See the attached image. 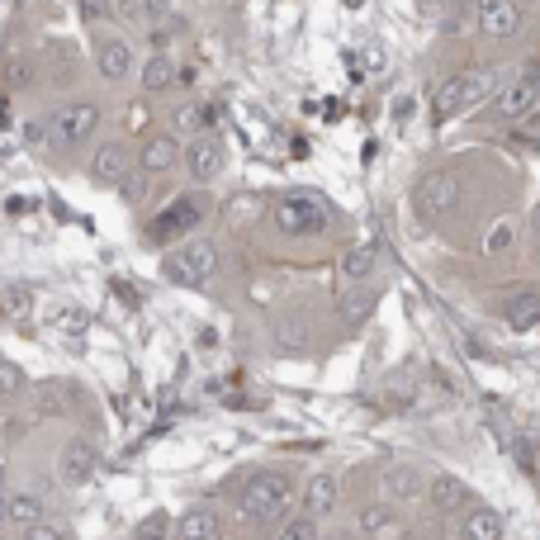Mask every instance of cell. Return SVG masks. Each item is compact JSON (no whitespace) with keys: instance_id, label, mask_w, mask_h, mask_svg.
<instances>
[{"instance_id":"obj_9","label":"cell","mask_w":540,"mask_h":540,"mask_svg":"<svg viewBox=\"0 0 540 540\" xmlns=\"http://www.w3.org/2000/svg\"><path fill=\"white\" fill-rule=\"evenodd\" d=\"M180 166H185V176L195 180V185H214V180L228 171V147L218 143L214 133L190 138V143H185V152H180Z\"/></svg>"},{"instance_id":"obj_19","label":"cell","mask_w":540,"mask_h":540,"mask_svg":"<svg viewBox=\"0 0 540 540\" xmlns=\"http://www.w3.org/2000/svg\"><path fill=\"white\" fill-rule=\"evenodd\" d=\"M337 474H313L304 488V512L308 517H332L337 512Z\"/></svg>"},{"instance_id":"obj_5","label":"cell","mask_w":540,"mask_h":540,"mask_svg":"<svg viewBox=\"0 0 540 540\" xmlns=\"http://www.w3.org/2000/svg\"><path fill=\"white\" fill-rule=\"evenodd\" d=\"M408 204H413L417 223H441L460 204V180L450 176V171H427V176H417Z\"/></svg>"},{"instance_id":"obj_15","label":"cell","mask_w":540,"mask_h":540,"mask_svg":"<svg viewBox=\"0 0 540 540\" xmlns=\"http://www.w3.org/2000/svg\"><path fill=\"white\" fill-rule=\"evenodd\" d=\"M517 237H522V223L517 218H493L484 233H479V256L484 261H503V256L517 252Z\"/></svg>"},{"instance_id":"obj_27","label":"cell","mask_w":540,"mask_h":540,"mask_svg":"<svg viewBox=\"0 0 540 540\" xmlns=\"http://www.w3.org/2000/svg\"><path fill=\"white\" fill-rule=\"evenodd\" d=\"M76 19L86 29H109L114 24V0H76Z\"/></svg>"},{"instance_id":"obj_3","label":"cell","mask_w":540,"mask_h":540,"mask_svg":"<svg viewBox=\"0 0 540 540\" xmlns=\"http://www.w3.org/2000/svg\"><path fill=\"white\" fill-rule=\"evenodd\" d=\"M100 124H105V109L95 105V100H67V105H57L53 114H48L43 128H48V143H53L57 152H72V147L95 143Z\"/></svg>"},{"instance_id":"obj_29","label":"cell","mask_w":540,"mask_h":540,"mask_svg":"<svg viewBox=\"0 0 540 540\" xmlns=\"http://www.w3.org/2000/svg\"><path fill=\"white\" fill-rule=\"evenodd\" d=\"M24 540H72V531L62 522H34V526H24Z\"/></svg>"},{"instance_id":"obj_17","label":"cell","mask_w":540,"mask_h":540,"mask_svg":"<svg viewBox=\"0 0 540 540\" xmlns=\"http://www.w3.org/2000/svg\"><path fill=\"white\" fill-rule=\"evenodd\" d=\"M195 223H199V204H195V195H185V199H176L171 209H162V214H157V228H152V242H171V237L190 233Z\"/></svg>"},{"instance_id":"obj_16","label":"cell","mask_w":540,"mask_h":540,"mask_svg":"<svg viewBox=\"0 0 540 540\" xmlns=\"http://www.w3.org/2000/svg\"><path fill=\"white\" fill-rule=\"evenodd\" d=\"M214 124H218V109L214 105H195V100H185L180 109H171V133L176 138H204V133H214Z\"/></svg>"},{"instance_id":"obj_32","label":"cell","mask_w":540,"mask_h":540,"mask_svg":"<svg viewBox=\"0 0 540 540\" xmlns=\"http://www.w3.org/2000/svg\"><path fill=\"white\" fill-rule=\"evenodd\" d=\"M370 313V299L365 294H346L342 299V318H365Z\"/></svg>"},{"instance_id":"obj_25","label":"cell","mask_w":540,"mask_h":540,"mask_svg":"<svg viewBox=\"0 0 540 540\" xmlns=\"http://www.w3.org/2000/svg\"><path fill=\"white\" fill-rule=\"evenodd\" d=\"M360 531H365V536H375V540L394 536V531H398L394 507H384V503H375V507H360Z\"/></svg>"},{"instance_id":"obj_11","label":"cell","mask_w":540,"mask_h":540,"mask_svg":"<svg viewBox=\"0 0 540 540\" xmlns=\"http://www.w3.org/2000/svg\"><path fill=\"white\" fill-rule=\"evenodd\" d=\"M275 228L285 237H304V233H323L327 228V209L308 195H285L275 204Z\"/></svg>"},{"instance_id":"obj_20","label":"cell","mask_w":540,"mask_h":540,"mask_svg":"<svg viewBox=\"0 0 540 540\" xmlns=\"http://www.w3.org/2000/svg\"><path fill=\"white\" fill-rule=\"evenodd\" d=\"M503 318L512 332H531L540 327V289H522V294H512L503 304Z\"/></svg>"},{"instance_id":"obj_24","label":"cell","mask_w":540,"mask_h":540,"mask_svg":"<svg viewBox=\"0 0 540 540\" xmlns=\"http://www.w3.org/2000/svg\"><path fill=\"white\" fill-rule=\"evenodd\" d=\"M375 275V247H351V252L342 256V285H365Z\"/></svg>"},{"instance_id":"obj_22","label":"cell","mask_w":540,"mask_h":540,"mask_svg":"<svg viewBox=\"0 0 540 540\" xmlns=\"http://www.w3.org/2000/svg\"><path fill=\"white\" fill-rule=\"evenodd\" d=\"M176 531H180V540H214L223 531V522H218L214 507H190V512H180Z\"/></svg>"},{"instance_id":"obj_26","label":"cell","mask_w":540,"mask_h":540,"mask_svg":"<svg viewBox=\"0 0 540 540\" xmlns=\"http://www.w3.org/2000/svg\"><path fill=\"white\" fill-rule=\"evenodd\" d=\"M5 512H10V526L43 522V503H38L34 493H5Z\"/></svg>"},{"instance_id":"obj_2","label":"cell","mask_w":540,"mask_h":540,"mask_svg":"<svg viewBox=\"0 0 540 540\" xmlns=\"http://www.w3.org/2000/svg\"><path fill=\"white\" fill-rule=\"evenodd\" d=\"M289 503H294V484H289V474H256L247 493H242V522L261 526H285L289 517Z\"/></svg>"},{"instance_id":"obj_6","label":"cell","mask_w":540,"mask_h":540,"mask_svg":"<svg viewBox=\"0 0 540 540\" xmlns=\"http://www.w3.org/2000/svg\"><path fill=\"white\" fill-rule=\"evenodd\" d=\"M488 105H493V114H498L503 124H517V119H526V114L540 105V62H526V67L512 76V81H503V86H498V95H493Z\"/></svg>"},{"instance_id":"obj_4","label":"cell","mask_w":540,"mask_h":540,"mask_svg":"<svg viewBox=\"0 0 540 540\" xmlns=\"http://www.w3.org/2000/svg\"><path fill=\"white\" fill-rule=\"evenodd\" d=\"M214 275H218V247L204 242V237H190L185 247H176V252L166 256V280H176L185 289L209 285Z\"/></svg>"},{"instance_id":"obj_14","label":"cell","mask_w":540,"mask_h":540,"mask_svg":"<svg viewBox=\"0 0 540 540\" xmlns=\"http://www.w3.org/2000/svg\"><path fill=\"white\" fill-rule=\"evenodd\" d=\"M379 493H384V503L389 507H408V503H422L427 498V484H422V474L417 469H384V479H379Z\"/></svg>"},{"instance_id":"obj_13","label":"cell","mask_w":540,"mask_h":540,"mask_svg":"<svg viewBox=\"0 0 540 540\" xmlns=\"http://www.w3.org/2000/svg\"><path fill=\"white\" fill-rule=\"evenodd\" d=\"M95 465H100V450L90 446V441H81V436H72L67 446H62V455H57V474H62V484L81 488L95 474Z\"/></svg>"},{"instance_id":"obj_30","label":"cell","mask_w":540,"mask_h":540,"mask_svg":"<svg viewBox=\"0 0 540 540\" xmlns=\"http://www.w3.org/2000/svg\"><path fill=\"white\" fill-rule=\"evenodd\" d=\"M62 413H67V398L57 394V389L38 394V417H62Z\"/></svg>"},{"instance_id":"obj_36","label":"cell","mask_w":540,"mask_h":540,"mask_svg":"<svg viewBox=\"0 0 540 540\" xmlns=\"http://www.w3.org/2000/svg\"><path fill=\"white\" fill-rule=\"evenodd\" d=\"M0 526H10V512H5V493H0Z\"/></svg>"},{"instance_id":"obj_18","label":"cell","mask_w":540,"mask_h":540,"mask_svg":"<svg viewBox=\"0 0 540 540\" xmlns=\"http://www.w3.org/2000/svg\"><path fill=\"white\" fill-rule=\"evenodd\" d=\"M176 72H180V67L166 53H152V57L138 62V76H133V81L143 86V95H166V90L176 86Z\"/></svg>"},{"instance_id":"obj_34","label":"cell","mask_w":540,"mask_h":540,"mask_svg":"<svg viewBox=\"0 0 540 540\" xmlns=\"http://www.w3.org/2000/svg\"><path fill=\"white\" fill-rule=\"evenodd\" d=\"M0 389H10V394H19V389H24V375H19L15 365H0Z\"/></svg>"},{"instance_id":"obj_23","label":"cell","mask_w":540,"mask_h":540,"mask_svg":"<svg viewBox=\"0 0 540 540\" xmlns=\"http://www.w3.org/2000/svg\"><path fill=\"white\" fill-rule=\"evenodd\" d=\"M465 540H503V517L493 507H469L465 512Z\"/></svg>"},{"instance_id":"obj_12","label":"cell","mask_w":540,"mask_h":540,"mask_svg":"<svg viewBox=\"0 0 540 540\" xmlns=\"http://www.w3.org/2000/svg\"><path fill=\"white\" fill-rule=\"evenodd\" d=\"M180 138L176 133H152L143 147H133V157H138V176H166V171H176L180 166Z\"/></svg>"},{"instance_id":"obj_33","label":"cell","mask_w":540,"mask_h":540,"mask_svg":"<svg viewBox=\"0 0 540 540\" xmlns=\"http://www.w3.org/2000/svg\"><path fill=\"white\" fill-rule=\"evenodd\" d=\"M138 10H143V15L152 19V24H157V19L171 15V0H138Z\"/></svg>"},{"instance_id":"obj_28","label":"cell","mask_w":540,"mask_h":540,"mask_svg":"<svg viewBox=\"0 0 540 540\" xmlns=\"http://www.w3.org/2000/svg\"><path fill=\"white\" fill-rule=\"evenodd\" d=\"M280 540H318V517H294V522L280 526Z\"/></svg>"},{"instance_id":"obj_1","label":"cell","mask_w":540,"mask_h":540,"mask_svg":"<svg viewBox=\"0 0 540 540\" xmlns=\"http://www.w3.org/2000/svg\"><path fill=\"white\" fill-rule=\"evenodd\" d=\"M498 72L493 67H469V72H455L441 81V90H436V119H460V114H474L479 105H488L493 95H498Z\"/></svg>"},{"instance_id":"obj_21","label":"cell","mask_w":540,"mask_h":540,"mask_svg":"<svg viewBox=\"0 0 540 540\" xmlns=\"http://www.w3.org/2000/svg\"><path fill=\"white\" fill-rule=\"evenodd\" d=\"M460 503H465V484H460L455 474H436V479H427V507H432V512L450 517V512H460Z\"/></svg>"},{"instance_id":"obj_8","label":"cell","mask_w":540,"mask_h":540,"mask_svg":"<svg viewBox=\"0 0 540 540\" xmlns=\"http://www.w3.org/2000/svg\"><path fill=\"white\" fill-rule=\"evenodd\" d=\"M95 72L105 86H124L138 76V53L124 34H95Z\"/></svg>"},{"instance_id":"obj_7","label":"cell","mask_w":540,"mask_h":540,"mask_svg":"<svg viewBox=\"0 0 540 540\" xmlns=\"http://www.w3.org/2000/svg\"><path fill=\"white\" fill-rule=\"evenodd\" d=\"M86 171H90V180H95V185L119 190V185H128V180H133V171H138V157H133V147H128L124 138H100V143L90 147Z\"/></svg>"},{"instance_id":"obj_35","label":"cell","mask_w":540,"mask_h":540,"mask_svg":"<svg viewBox=\"0 0 540 540\" xmlns=\"http://www.w3.org/2000/svg\"><path fill=\"white\" fill-rule=\"evenodd\" d=\"M531 237H536V247H540V209H536V218H531Z\"/></svg>"},{"instance_id":"obj_31","label":"cell","mask_w":540,"mask_h":540,"mask_svg":"<svg viewBox=\"0 0 540 540\" xmlns=\"http://www.w3.org/2000/svg\"><path fill=\"white\" fill-rule=\"evenodd\" d=\"M133 540H166V517H162V512H157V517H147Z\"/></svg>"},{"instance_id":"obj_10","label":"cell","mask_w":540,"mask_h":540,"mask_svg":"<svg viewBox=\"0 0 540 540\" xmlns=\"http://www.w3.org/2000/svg\"><path fill=\"white\" fill-rule=\"evenodd\" d=\"M526 24V10L517 0H479L474 5V29L488 38V43H507V38H517Z\"/></svg>"},{"instance_id":"obj_37","label":"cell","mask_w":540,"mask_h":540,"mask_svg":"<svg viewBox=\"0 0 540 540\" xmlns=\"http://www.w3.org/2000/svg\"><path fill=\"white\" fill-rule=\"evenodd\" d=\"M5 479H10V465L0 460V493H5Z\"/></svg>"}]
</instances>
